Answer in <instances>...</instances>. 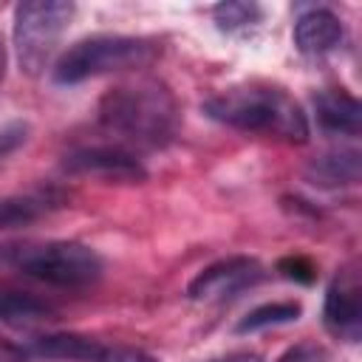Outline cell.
<instances>
[{
	"label": "cell",
	"instance_id": "11",
	"mask_svg": "<svg viewBox=\"0 0 362 362\" xmlns=\"http://www.w3.org/2000/svg\"><path fill=\"white\" fill-rule=\"evenodd\" d=\"M28 354L34 356H42V359H68V362H99L105 345L93 337H85V334H45V337H37L28 342L25 348Z\"/></svg>",
	"mask_w": 362,
	"mask_h": 362
},
{
	"label": "cell",
	"instance_id": "5",
	"mask_svg": "<svg viewBox=\"0 0 362 362\" xmlns=\"http://www.w3.org/2000/svg\"><path fill=\"white\" fill-rule=\"evenodd\" d=\"M76 6L65 0H25L14 8V51L20 71L28 76L42 74L57 51Z\"/></svg>",
	"mask_w": 362,
	"mask_h": 362
},
{
	"label": "cell",
	"instance_id": "21",
	"mask_svg": "<svg viewBox=\"0 0 362 362\" xmlns=\"http://www.w3.org/2000/svg\"><path fill=\"white\" fill-rule=\"evenodd\" d=\"M206 362H263V356L255 354V351H235V354L215 356V359H206Z\"/></svg>",
	"mask_w": 362,
	"mask_h": 362
},
{
	"label": "cell",
	"instance_id": "9",
	"mask_svg": "<svg viewBox=\"0 0 362 362\" xmlns=\"http://www.w3.org/2000/svg\"><path fill=\"white\" fill-rule=\"evenodd\" d=\"M342 40H345V25L328 8H311L300 14L294 23V45L305 57H322L339 48Z\"/></svg>",
	"mask_w": 362,
	"mask_h": 362
},
{
	"label": "cell",
	"instance_id": "19",
	"mask_svg": "<svg viewBox=\"0 0 362 362\" xmlns=\"http://www.w3.org/2000/svg\"><path fill=\"white\" fill-rule=\"evenodd\" d=\"M25 136H28V124H25V122H11V124H6V127L0 130V161L8 158V156L25 141Z\"/></svg>",
	"mask_w": 362,
	"mask_h": 362
},
{
	"label": "cell",
	"instance_id": "3",
	"mask_svg": "<svg viewBox=\"0 0 362 362\" xmlns=\"http://www.w3.org/2000/svg\"><path fill=\"white\" fill-rule=\"evenodd\" d=\"M3 260L17 272L57 288H88L102 277V257L79 240L14 243L3 249Z\"/></svg>",
	"mask_w": 362,
	"mask_h": 362
},
{
	"label": "cell",
	"instance_id": "6",
	"mask_svg": "<svg viewBox=\"0 0 362 362\" xmlns=\"http://www.w3.org/2000/svg\"><path fill=\"white\" fill-rule=\"evenodd\" d=\"M322 320L334 337H339L345 342H359V334H362V280H359V263L356 260L345 263L334 274V280L325 291Z\"/></svg>",
	"mask_w": 362,
	"mask_h": 362
},
{
	"label": "cell",
	"instance_id": "4",
	"mask_svg": "<svg viewBox=\"0 0 362 362\" xmlns=\"http://www.w3.org/2000/svg\"><path fill=\"white\" fill-rule=\"evenodd\" d=\"M158 45L147 37H124V34H93L74 42L54 65L57 85H79L85 79L144 68L156 59Z\"/></svg>",
	"mask_w": 362,
	"mask_h": 362
},
{
	"label": "cell",
	"instance_id": "16",
	"mask_svg": "<svg viewBox=\"0 0 362 362\" xmlns=\"http://www.w3.org/2000/svg\"><path fill=\"white\" fill-rule=\"evenodd\" d=\"M303 314V305L294 303V300H283V303H266V305H257L255 311H249L240 322H238V334H249V331H260V328H269V325H283V322H294L300 320Z\"/></svg>",
	"mask_w": 362,
	"mask_h": 362
},
{
	"label": "cell",
	"instance_id": "8",
	"mask_svg": "<svg viewBox=\"0 0 362 362\" xmlns=\"http://www.w3.org/2000/svg\"><path fill=\"white\" fill-rule=\"evenodd\" d=\"M65 170L107 184H141L147 178L141 161L122 147H79L65 156Z\"/></svg>",
	"mask_w": 362,
	"mask_h": 362
},
{
	"label": "cell",
	"instance_id": "17",
	"mask_svg": "<svg viewBox=\"0 0 362 362\" xmlns=\"http://www.w3.org/2000/svg\"><path fill=\"white\" fill-rule=\"evenodd\" d=\"M277 272H280L283 277L294 280V283H303V286L314 283V277H317V266H314L308 257H303V255H288V257H283V260L277 263Z\"/></svg>",
	"mask_w": 362,
	"mask_h": 362
},
{
	"label": "cell",
	"instance_id": "10",
	"mask_svg": "<svg viewBox=\"0 0 362 362\" xmlns=\"http://www.w3.org/2000/svg\"><path fill=\"white\" fill-rule=\"evenodd\" d=\"M314 116L322 130L339 133V136H356L362 107L356 96H351L345 88H325L314 96Z\"/></svg>",
	"mask_w": 362,
	"mask_h": 362
},
{
	"label": "cell",
	"instance_id": "12",
	"mask_svg": "<svg viewBox=\"0 0 362 362\" xmlns=\"http://www.w3.org/2000/svg\"><path fill=\"white\" fill-rule=\"evenodd\" d=\"M308 181L317 187H345L359 181V150L339 147L314 158L305 170Z\"/></svg>",
	"mask_w": 362,
	"mask_h": 362
},
{
	"label": "cell",
	"instance_id": "2",
	"mask_svg": "<svg viewBox=\"0 0 362 362\" xmlns=\"http://www.w3.org/2000/svg\"><path fill=\"white\" fill-rule=\"evenodd\" d=\"M204 113L243 133H263L297 144L308 139V119L303 107L283 88L266 82L229 85L204 102Z\"/></svg>",
	"mask_w": 362,
	"mask_h": 362
},
{
	"label": "cell",
	"instance_id": "18",
	"mask_svg": "<svg viewBox=\"0 0 362 362\" xmlns=\"http://www.w3.org/2000/svg\"><path fill=\"white\" fill-rule=\"evenodd\" d=\"M277 362H328V351L317 342H297Z\"/></svg>",
	"mask_w": 362,
	"mask_h": 362
},
{
	"label": "cell",
	"instance_id": "15",
	"mask_svg": "<svg viewBox=\"0 0 362 362\" xmlns=\"http://www.w3.org/2000/svg\"><path fill=\"white\" fill-rule=\"evenodd\" d=\"M215 25L223 34H252L255 28H260L263 23V8L257 3H218L212 8Z\"/></svg>",
	"mask_w": 362,
	"mask_h": 362
},
{
	"label": "cell",
	"instance_id": "13",
	"mask_svg": "<svg viewBox=\"0 0 362 362\" xmlns=\"http://www.w3.org/2000/svg\"><path fill=\"white\" fill-rule=\"evenodd\" d=\"M0 320L14 328H31L48 320H57V311L40 300L37 294L20 291V288H0Z\"/></svg>",
	"mask_w": 362,
	"mask_h": 362
},
{
	"label": "cell",
	"instance_id": "14",
	"mask_svg": "<svg viewBox=\"0 0 362 362\" xmlns=\"http://www.w3.org/2000/svg\"><path fill=\"white\" fill-rule=\"evenodd\" d=\"M54 206H59V198H54V195H48V192H31V195L0 198V229H11V226L31 223V221L42 218L45 212H51Z\"/></svg>",
	"mask_w": 362,
	"mask_h": 362
},
{
	"label": "cell",
	"instance_id": "20",
	"mask_svg": "<svg viewBox=\"0 0 362 362\" xmlns=\"http://www.w3.org/2000/svg\"><path fill=\"white\" fill-rule=\"evenodd\" d=\"M99 362H156L153 356H147L139 348H127V345H105Z\"/></svg>",
	"mask_w": 362,
	"mask_h": 362
},
{
	"label": "cell",
	"instance_id": "7",
	"mask_svg": "<svg viewBox=\"0 0 362 362\" xmlns=\"http://www.w3.org/2000/svg\"><path fill=\"white\" fill-rule=\"evenodd\" d=\"M269 277L266 266L255 257H226L218 260L212 266H206L201 274H195V280L187 286L189 300L198 303H212V300H226L235 297L257 283H263Z\"/></svg>",
	"mask_w": 362,
	"mask_h": 362
},
{
	"label": "cell",
	"instance_id": "1",
	"mask_svg": "<svg viewBox=\"0 0 362 362\" xmlns=\"http://www.w3.org/2000/svg\"><path fill=\"white\" fill-rule=\"evenodd\" d=\"M99 124L124 141L161 147L175 136L178 105L164 82L141 76L110 88L99 99Z\"/></svg>",
	"mask_w": 362,
	"mask_h": 362
}]
</instances>
